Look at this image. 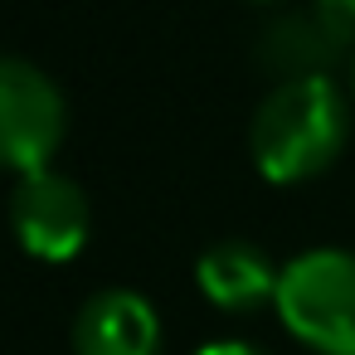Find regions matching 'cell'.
<instances>
[{
    "instance_id": "obj_1",
    "label": "cell",
    "mask_w": 355,
    "mask_h": 355,
    "mask_svg": "<svg viewBox=\"0 0 355 355\" xmlns=\"http://www.w3.org/2000/svg\"><path fill=\"white\" fill-rule=\"evenodd\" d=\"M350 137V112L336 78H287L277 83L248 127V151L263 180L297 185L321 175Z\"/></svg>"
},
{
    "instance_id": "obj_2",
    "label": "cell",
    "mask_w": 355,
    "mask_h": 355,
    "mask_svg": "<svg viewBox=\"0 0 355 355\" xmlns=\"http://www.w3.org/2000/svg\"><path fill=\"white\" fill-rule=\"evenodd\" d=\"M282 326L316 355H355V258L340 248L297 253L272 297Z\"/></svg>"
},
{
    "instance_id": "obj_3",
    "label": "cell",
    "mask_w": 355,
    "mask_h": 355,
    "mask_svg": "<svg viewBox=\"0 0 355 355\" xmlns=\"http://www.w3.org/2000/svg\"><path fill=\"white\" fill-rule=\"evenodd\" d=\"M69 127L64 93L44 69L0 54V171H44Z\"/></svg>"
},
{
    "instance_id": "obj_4",
    "label": "cell",
    "mask_w": 355,
    "mask_h": 355,
    "mask_svg": "<svg viewBox=\"0 0 355 355\" xmlns=\"http://www.w3.org/2000/svg\"><path fill=\"white\" fill-rule=\"evenodd\" d=\"M355 54V0H311L272 20L258 40V59L287 78H331V69Z\"/></svg>"
},
{
    "instance_id": "obj_5",
    "label": "cell",
    "mask_w": 355,
    "mask_h": 355,
    "mask_svg": "<svg viewBox=\"0 0 355 355\" xmlns=\"http://www.w3.org/2000/svg\"><path fill=\"white\" fill-rule=\"evenodd\" d=\"M10 229L40 263H69L88 243V200L59 171H30L10 190Z\"/></svg>"
},
{
    "instance_id": "obj_6",
    "label": "cell",
    "mask_w": 355,
    "mask_h": 355,
    "mask_svg": "<svg viewBox=\"0 0 355 355\" xmlns=\"http://www.w3.org/2000/svg\"><path fill=\"white\" fill-rule=\"evenodd\" d=\"M161 321L156 306L132 287H107L83 302L73 321V355H156Z\"/></svg>"
},
{
    "instance_id": "obj_7",
    "label": "cell",
    "mask_w": 355,
    "mask_h": 355,
    "mask_svg": "<svg viewBox=\"0 0 355 355\" xmlns=\"http://www.w3.org/2000/svg\"><path fill=\"white\" fill-rule=\"evenodd\" d=\"M277 272L282 268H272L263 248H253L243 239H224L200 258L195 282L219 311H253L258 302L277 297Z\"/></svg>"
},
{
    "instance_id": "obj_8",
    "label": "cell",
    "mask_w": 355,
    "mask_h": 355,
    "mask_svg": "<svg viewBox=\"0 0 355 355\" xmlns=\"http://www.w3.org/2000/svg\"><path fill=\"white\" fill-rule=\"evenodd\" d=\"M195 355H258L253 345H243V340H209L205 350H195Z\"/></svg>"
},
{
    "instance_id": "obj_9",
    "label": "cell",
    "mask_w": 355,
    "mask_h": 355,
    "mask_svg": "<svg viewBox=\"0 0 355 355\" xmlns=\"http://www.w3.org/2000/svg\"><path fill=\"white\" fill-rule=\"evenodd\" d=\"M350 93H355V59H350Z\"/></svg>"
},
{
    "instance_id": "obj_10",
    "label": "cell",
    "mask_w": 355,
    "mask_h": 355,
    "mask_svg": "<svg viewBox=\"0 0 355 355\" xmlns=\"http://www.w3.org/2000/svg\"><path fill=\"white\" fill-rule=\"evenodd\" d=\"M263 6H268V0H263Z\"/></svg>"
}]
</instances>
